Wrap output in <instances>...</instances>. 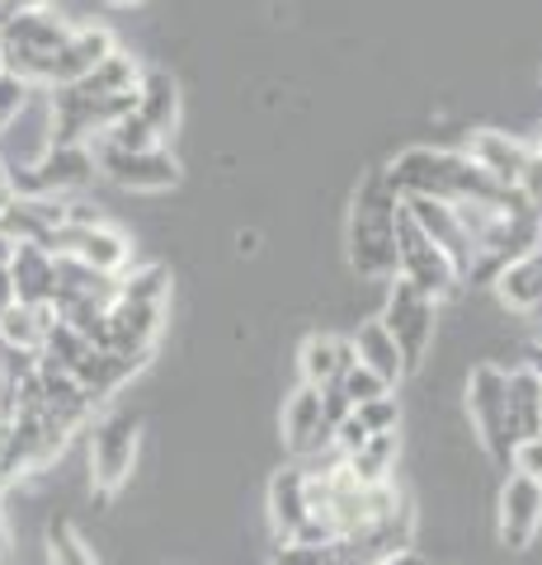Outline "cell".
<instances>
[{
	"mask_svg": "<svg viewBox=\"0 0 542 565\" xmlns=\"http://www.w3.org/2000/svg\"><path fill=\"white\" fill-rule=\"evenodd\" d=\"M538 151H542V128H538Z\"/></svg>",
	"mask_w": 542,
	"mask_h": 565,
	"instance_id": "41",
	"label": "cell"
},
{
	"mask_svg": "<svg viewBox=\"0 0 542 565\" xmlns=\"http://www.w3.org/2000/svg\"><path fill=\"white\" fill-rule=\"evenodd\" d=\"M510 471L529 476V481H538V486H542V434L519 438V444H514V457H510Z\"/></svg>",
	"mask_w": 542,
	"mask_h": 565,
	"instance_id": "33",
	"label": "cell"
},
{
	"mask_svg": "<svg viewBox=\"0 0 542 565\" xmlns=\"http://www.w3.org/2000/svg\"><path fill=\"white\" fill-rule=\"evenodd\" d=\"M52 0H0V20H14V14H29V10H47Z\"/></svg>",
	"mask_w": 542,
	"mask_h": 565,
	"instance_id": "34",
	"label": "cell"
},
{
	"mask_svg": "<svg viewBox=\"0 0 542 565\" xmlns=\"http://www.w3.org/2000/svg\"><path fill=\"white\" fill-rule=\"evenodd\" d=\"M269 565H340L336 542L330 546H302V542H278Z\"/></svg>",
	"mask_w": 542,
	"mask_h": 565,
	"instance_id": "31",
	"label": "cell"
},
{
	"mask_svg": "<svg viewBox=\"0 0 542 565\" xmlns=\"http://www.w3.org/2000/svg\"><path fill=\"white\" fill-rule=\"evenodd\" d=\"M109 6H118V10H132V6H142V0H109Z\"/></svg>",
	"mask_w": 542,
	"mask_h": 565,
	"instance_id": "39",
	"label": "cell"
},
{
	"mask_svg": "<svg viewBox=\"0 0 542 565\" xmlns=\"http://www.w3.org/2000/svg\"><path fill=\"white\" fill-rule=\"evenodd\" d=\"M114 47H118V43H114V33H109V29H99V24L72 29V39H66V43L57 47V57H52V85H47V90L85 81L104 57H109Z\"/></svg>",
	"mask_w": 542,
	"mask_h": 565,
	"instance_id": "15",
	"label": "cell"
},
{
	"mask_svg": "<svg viewBox=\"0 0 542 565\" xmlns=\"http://www.w3.org/2000/svg\"><path fill=\"white\" fill-rule=\"evenodd\" d=\"M6 274H10L14 302L52 311V297H57V259H52L47 250H39V245H14Z\"/></svg>",
	"mask_w": 542,
	"mask_h": 565,
	"instance_id": "14",
	"label": "cell"
},
{
	"mask_svg": "<svg viewBox=\"0 0 542 565\" xmlns=\"http://www.w3.org/2000/svg\"><path fill=\"white\" fill-rule=\"evenodd\" d=\"M161 316H166V307H124V302H114L104 349L118 353V359H128V363H137V367H147L156 340H161Z\"/></svg>",
	"mask_w": 542,
	"mask_h": 565,
	"instance_id": "13",
	"label": "cell"
},
{
	"mask_svg": "<svg viewBox=\"0 0 542 565\" xmlns=\"http://www.w3.org/2000/svg\"><path fill=\"white\" fill-rule=\"evenodd\" d=\"M349 344H354V359L369 367L373 377H382L387 386H396L401 377H406V363H401V349H396V340L387 334V326L378 321H363L354 334H349Z\"/></svg>",
	"mask_w": 542,
	"mask_h": 565,
	"instance_id": "21",
	"label": "cell"
},
{
	"mask_svg": "<svg viewBox=\"0 0 542 565\" xmlns=\"http://www.w3.org/2000/svg\"><path fill=\"white\" fill-rule=\"evenodd\" d=\"M354 419L363 424V434H396L401 405H396V396H378L369 405H354Z\"/></svg>",
	"mask_w": 542,
	"mask_h": 565,
	"instance_id": "32",
	"label": "cell"
},
{
	"mask_svg": "<svg viewBox=\"0 0 542 565\" xmlns=\"http://www.w3.org/2000/svg\"><path fill=\"white\" fill-rule=\"evenodd\" d=\"M95 147H114V151H151V147H161V137H156L137 114H128V118H118L114 128L95 141Z\"/></svg>",
	"mask_w": 542,
	"mask_h": 565,
	"instance_id": "28",
	"label": "cell"
},
{
	"mask_svg": "<svg viewBox=\"0 0 542 565\" xmlns=\"http://www.w3.org/2000/svg\"><path fill=\"white\" fill-rule=\"evenodd\" d=\"M0 199H6V156H0Z\"/></svg>",
	"mask_w": 542,
	"mask_h": 565,
	"instance_id": "40",
	"label": "cell"
},
{
	"mask_svg": "<svg viewBox=\"0 0 542 565\" xmlns=\"http://www.w3.org/2000/svg\"><path fill=\"white\" fill-rule=\"evenodd\" d=\"M382 326L396 340L401 349V363H406V377L415 367H425L429 359V344H434V330H439V302H429L425 292H415L406 278H392L387 288V302H382Z\"/></svg>",
	"mask_w": 542,
	"mask_h": 565,
	"instance_id": "5",
	"label": "cell"
},
{
	"mask_svg": "<svg viewBox=\"0 0 542 565\" xmlns=\"http://www.w3.org/2000/svg\"><path fill=\"white\" fill-rule=\"evenodd\" d=\"M336 386H340V396H344L349 405H369V401H378V396H392V386L382 382V377H373L363 363L349 367V373H344Z\"/></svg>",
	"mask_w": 542,
	"mask_h": 565,
	"instance_id": "30",
	"label": "cell"
},
{
	"mask_svg": "<svg viewBox=\"0 0 542 565\" xmlns=\"http://www.w3.org/2000/svg\"><path fill=\"white\" fill-rule=\"evenodd\" d=\"M132 114L142 118L156 137L174 132V122H180V85H174L170 71H161V66L142 71V81H137V104H132Z\"/></svg>",
	"mask_w": 542,
	"mask_h": 565,
	"instance_id": "19",
	"label": "cell"
},
{
	"mask_svg": "<svg viewBox=\"0 0 542 565\" xmlns=\"http://www.w3.org/2000/svg\"><path fill=\"white\" fill-rule=\"evenodd\" d=\"M166 297H170V269L166 264H142V269H132V274H118L114 302H124V307H166Z\"/></svg>",
	"mask_w": 542,
	"mask_h": 565,
	"instance_id": "25",
	"label": "cell"
},
{
	"mask_svg": "<svg viewBox=\"0 0 542 565\" xmlns=\"http://www.w3.org/2000/svg\"><path fill=\"white\" fill-rule=\"evenodd\" d=\"M43 542H47V565H99L91 542H85L76 533V523H66V519H52Z\"/></svg>",
	"mask_w": 542,
	"mask_h": 565,
	"instance_id": "27",
	"label": "cell"
},
{
	"mask_svg": "<svg viewBox=\"0 0 542 565\" xmlns=\"http://www.w3.org/2000/svg\"><path fill=\"white\" fill-rule=\"evenodd\" d=\"M39 95L33 85H24L20 76H10V71H0V132H10L14 122L29 114V99Z\"/></svg>",
	"mask_w": 542,
	"mask_h": 565,
	"instance_id": "29",
	"label": "cell"
},
{
	"mask_svg": "<svg viewBox=\"0 0 542 565\" xmlns=\"http://www.w3.org/2000/svg\"><path fill=\"white\" fill-rule=\"evenodd\" d=\"M0 71H6V66H0Z\"/></svg>",
	"mask_w": 542,
	"mask_h": 565,
	"instance_id": "45",
	"label": "cell"
},
{
	"mask_svg": "<svg viewBox=\"0 0 542 565\" xmlns=\"http://www.w3.org/2000/svg\"><path fill=\"white\" fill-rule=\"evenodd\" d=\"M0 207H6V199H0Z\"/></svg>",
	"mask_w": 542,
	"mask_h": 565,
	"instance_id": "42",
	"label": "cell"
},
{
	"mask_svg": "<svg viewBox=\"0 0 542 565\" xmlns=\"http://www.w3.org/2000/svg\"><path fill=\"white\" fill-rule=\"evenodd\" d=\"M137 81H142V66H137V57H132V52H124V47H114L109 57L91 71V76L76 81V90L91 95V99H114V95H132Z\"/></svg>",
	"mask_w": 542,
	"mask_h": 565,
	"instance_id": "23",
	"label": "cell"
},
{
	"mask_svg": "<svg viewBox=\"0 0 542 565\" xmlns=\"http://www.w3.org/2000/svg\"><path fill=\"white\" fill-rule=\"evenodd\" d=\"M523 367H529V373L542 382V344H533L529 353H523Z\"/></svg>",
	"mask_w": 542,
	"mask_h": 565,
	"instance_id": "36",
	"label": "cell"
},
{
	"mask_svg": "<svg viewBox=\"0 0 542 565\" xmlns=\"http://www.w3.org/2000/svg\"><path fill=\"white\" fill-rule=\"evenodd\" d=\"M491 288L500 292V302L510 307V311L542 316V245H533V250L519 255L514 264H504Z\"/></svg>",
	"mask_w": 542,
	"mask_h": 565,
	"instance_id": "20",
	"label": "cell"
},
{
	"mask_svg": "<svg viewBox=\"0 0 542 565\" xmlns=\"http://www.w3.org/2000/svg\"><path fill=\"white\" fill-rule=\"evenodd\" d=\"M62 226H66V199H6V207H0V236L10 245L47 250V241Z\"/></svg>",
	"mask_w": 542,
	"mask_h": 565,
	"instance_id": "12",
	"label": "cell"
},
{
	"mask_svg": "<svg viewBox=\"0 0 542 565\" xmlns=\"http://www.w3.org/2000/svg\"><path fill=\"white\" fill-rule=\"evenodd\" d=\"M95 174V147H43L33 161L6 166V199H72Z\"/></svg>",
	"mask_w": 542,
	"mask_h": 565,
	"instance_id": "2",
	"label": "cell"
},
{
	"mask_svg": "<svg viewBox=\"0 0 542 565\" xmlns=\"http://www.w3.org/2000/svg\"><path fill=\"white\" fill-rule=\"evenodd\" d=\"M463 156L471 166H481L500 189H514L523 166H529V156H533V141H523L514 132H500V128H477L467 137Z\"/></svg>",
	"mask_w": 542,
	"mask_h": 565,
	"instance_id": "11",
	"label": "cell"
},
{
	"mask_svg": "<svg viewBox=\"0 0 542 565\" xmlns=\"http://www.w3.org/2000/svg\"><path fill=\"white\" fill-rule=\"evenodd\" d=\"M307 519H311V504H307V467L274 471V481H269V523H274V537L278 542H293L297 533H302Z\"/></svg>",
	"mask_w": 542,
	"mask_h": 565,
	"instance_id": "18",
	"label": "cell"
},
{
	"mask_svg": "<svg viewBox=\"0 0 542 565\" xmlns=\"http://www.w3.org/2000/svg\"><path fill=\"white\" fill-rule=\"evenodd\" d=\"M0 24H6V20H0Z\"/></svg>",
	"mask_w": 542,
	"mask_h": 565,
	"instance_id": "44",
	"label": "cell"
},
{
	"mask_svg": "<svg viewBox=\"0 0 542 565\" xmlns=\"http://www.w3.org/2000/svg\"><path fill=\"white\" fill-rule=\"evenodd\" d=\"M10 307H14V288H10V274L0 269V316H6Z\"/></svg>",
	"mask_w": 542,
	"mask_h": 565,
	"instance_id": "35",
	"label": "cell"
},
{
	"mask_svg": "<svg viewBox=\"0 0 542 565\" xmlns=\"http://www.w3.org/2000/svg\"><path fill=\"white\" fill-rule=\"evenodd\" d=\"M95 166L104 180H114L118 189H132V193H166L180 184V161L166 147H151V151L95 147Z\"/></svg>",
	"mask_w": 542,
	"mask_h": 565,
	"instance_id": "9",
	"label": "cell"
},
{
	"mask_svg": "<svg viewBox=\"0 0 542 565\" xmlns=\"http://www.w3.org/2000/svg\"><path fill=\"white\" fill-rule=\"evenodd\" d=\"M458 170H463V151H434V147H411L382 170L387 184L401 203L406 199H439L453 203L458 199Z\"/></svg>",
	"mask_w": 542,
	"mask_h": 565,
	"instance_id": "7",
	"label": "cell"
},
{
	"mask_svg": "<svg viewBox=\"0 0 542 565\" xmlns=\"http://www.w3.org/2000/svg\"><path fill=\"white\" fill-rule=\"evenodd\" d=\"M396 217L401 199L392 193L387 174L369 170L354 193V212H349V269L369 282L396 278Z\"/></svg>",
	"mask_w": 542,
	"mask_h": 565,
	"instance_id": "1",
	"label": "cell"
},
{
	"mask_svg": "<svg viewBox=\"0 0 542 565\" xmlns=\"http://www.w3.org/2000/svg\"><path fill=\"white\" fill-rule=\"evenodd\" d=\"M354 344L349 334H330V330H317L307 334L302 349H297V367H302V386H336L349 367H354Z\"/></svg>",
	"mask_w": 542,
	"mask_h": 565,
	"instance_id": "16",
	"label": "cell"
},
{
	"mask_svg": "<svg viewBox=\"0 0 542 565\" xmlns=\"http://www.w3.org/2000/svg\"><path fill=\"white\" fill-rule=\"evenodd\" d=\"M137 438H142V419L132 411H114V415L95 419V429H91V490H95L99 504H109L114 494L132 481Z\"/></svg>",
	"mask_w": 542,
	"mask_h": 565,
	"instance_id": "3",
	"label": "cell"
},
{
	"mask_svg": "<svg viewBox=\"0 0 542 565\" xmlns=\"http://www.w3.org/2000/svg\"><path fill=\"white\" fill-rule=\"evenodd\" d=\"M467 415L471 429H477V444L486 448L496 467L510 471L514 457V429H510V401H504V367L496 363H477L467 373Z\"/></svg>",
	"mask_w": 542,
	"mask_h": 565,
	"instance_id": "4",
	"label": "cell"
},
{
	"mask_svg": "<svg viewBox=\"0 0 542 565\" xmlns=\"http://www.w3.org/2000/svg\"><path fill=\"white\" fill-rule=\"evenodd\" d=\"M396 457H401V438L396 434H373L369 444L344 457V471L354 476L359 486H392Z\"/></svg>",
	"mask_w": 542,
	"mask_h": 565,
	"instance_id": "24",
	"label": "cell"
},
{
	"mask_svg": "<svg viewBox=\"0 0 542 565\" xmlns=\"http://www.w3.org/2000/svg\"><path fill=\"white\" fill-rule=\"evenodd\" d=\"M396 278H406L415 292H425L429 302H444L463 288V274L439 245H434L419 226L401 212L396 217Z\"/></svg>",
	"mask_w": 542,
	"mask_h": 565,
	"instance_id": "6",
	"label": "cell"
},
{
	"mask_svg": "<svg viewBox=\"0 0 542 565\" xmlns=\"http://www.w3.org/2000/svg\"><path fill=\"white\" fill-rule=\"evenodd\" d=\"M10 561V527H6V519H0V565Z\"/></svg>",
	"mask_w": 542,
	"mask_h": 565,
	"instance_id": "37",
	"label": "cell"
},
{
	"mask_svg": "<svg viewBox=\"0 0 542 565\" xmlns=\"http://www.w3.org/2000/svg\"><path fill=\"white\" fill-rule=\"evenodd\" d=\"M284 444L297 457H311L330 448V429H326V415H321V392L317 386H297L284 405Z\"/></svg>",
	"mask_w": 542,
	"mask_h": 565,
	"instance_id": "17",
	"label": "cell"
},
{
	"mask_svg": "<svg viewBox=\"0 0 542 565\" xmlns=\"http://www.w3.org/2000/svg\"><path fill=\"white\" fill-rule=\"evenodd\" d=\"M538 434H542V424H538Z\"/></svg>",
	"mask_w": 542,
	"mask_h": 565,
	"instance_id": "43",
	"label": "cell"
},
{
	"mask_svg": "<svg viewBox=\"0 0 542 565\" xmlns=\"http://www.w3.org/2000/svg\"><path fill=\"white\" fill-rule=\"evenodd\" d=\"M504 401H510V429L514 438H533L542 424V382L529 367H504Z\"/></svg>",
	"mask_w": 542,
	"mask_h": 565,
	"instance_id": "22",
	"label": "cell"
},
{
	"mask_svg": "<svg viewBox=\"0 0 542 565\" xmlns=\"http://www.w3.org/2000/svg\"><path fill=\"white\" fill-rule=\"evenodd\" d=\"M47 255H66V259H76V264H85V269H95L104 278H118L132 259V241L109 222L62 226V232L47 241Z\"/></svg>",
	"mask_w": 542,
	"mask_h": 565,
	"instance_id": "8",
	"label": "cell"
},
{
	"mask_svg": "<svg viewBox=\"0 0 542 565\" xmlns=\"http://www.w3.org/2000/svg\"><path fill=\"white\" fill-rule=\"evenodd\" d=\"M538 527H542V486L510 471L500 486V546L504 552H523V546H533Z\"/></svg>",
	"mask_w": 542,
	"mask_h": 565,
	"instance_id": "10",
	"label": "cell"
},
{
	"mask_svg": "<svg viewBox=\"0 0 542 565\" xmlns=\"http://www.w3.org/2000/svg\"><path fill=\"white\" fill-rule=\"evenodd\" d=\"M10 255H14V245H10L6 236H0V269H6V264H10Z\"/></svg>",
	"mask_w": 542,
	"mask_h": 565,
	"instance_id": "38",
	"label": "cell"
},
{
	"mask_svg": "<svg viewBox=\"0 0 542 565\" xmlns=\"http://www.w3.org/2000/svg\"><path fill=\"white\" fill-rule=\"evenodd\" d=\"M47 326H52V311L20 307V302H14L6 316H0V344L20 349V353H39V349H43Z\"/></svg>",
	"mask_w": 542,
	"mask_h": 565,
	"instance_id": "26",
	"label": "cell"
}]
</instances>
